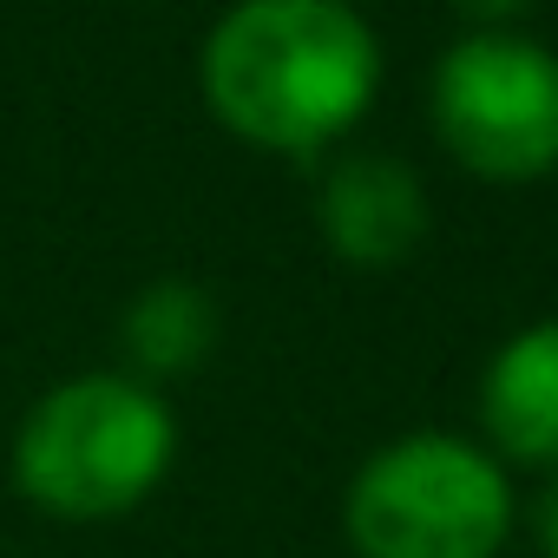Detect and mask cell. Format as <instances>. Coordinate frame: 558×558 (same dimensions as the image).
I'll use <instances>...</instances> for the list:
<instances>
[{
  "instance_id": "obj_1",
  "label": "cell",
  "mask_w": 558,
  "mask_h": 558,
  "mask_svg": "<svg viewBox=\"0 0 558 558\" xmlns=\"http://www.w3.org/2000/svg\"><path fill=\"white\" fill-rule=\"evenodd\" d=\"M197 93L230 138L310 158L375 106L381 40L349 0H236L204 34Z\"/></svg>"
},
{
  "instance_id": "obj_2",
  "label": "cell",
  "mask_w": 558,
  "mask_h": 558,
  "mask_svg": "<svg viewBox=\"0 0 558 558\" xmlns=\"http://www.w3.org/2000/svg\"><path fill=\"white\" fill-rule=\"evenodd\" d=\"M178 453V421L165 395L138 375H73L47 388L14 434V486L47 519L99 525L125 519L158 493Z\"/></svg>"
},
{
  "instance_id": "obj_3",
  "label": "cell",
  "mask_w": 558,
  "mask_h": 558,
  "mask_svg": "<svg viewBox=\"0 0 558 558\" xmlns=\"http://www.w3.org/2000/svg\"><path fill=\"white\" fill-rule=\"evenodd\" d=\"M355 558H499L512 538V480L466 434H401L362 460L342 499Z\"/></svg>"
},
{
  "instance_id": "obj_4",
  "label": "cell",
  "mask_w": 558,
  "mask_h": 558,
  "mask_svg": "<svg viewBox=\"0 0 558 558\" xmlns=\"http://www.w3.org/2000/svg\"><path fill=\"white\" fill-rule=\"evenodd\" d=\"M440 151L486 184L558 171V53L512 27L460 34L427 86Z\"/></svg>"
},
{
  "instance_id": "obj_5",
  "label": "cell",
  "mask_w": 558,
  "mask_h": 558,
  "mask_svg": "<svg viewBox=\"0 0 558 558\" xmlns=\"http://www.w3.org/2000/svg\"><path fill=\"white\" fill-rule=\"evenodd\" d=\"M316 223H323V243L342 263L388 269V263L421 250V236L434 223V204H427L414 165H401L388 151H355L323 178Z\"/></svg>"
},
{
  "instance_id": "obj_6",
  "label": "cell",
  "mask_w": 558,
  "mask_h": 558,
  "mask_svg": "<svg viewBox=\"0 0 558 558\" xmlns=\"http://www.w3.org/2000/svg\"><path fill=\"white\" fill-rule=\"evenodd\" d=\"M486 453L506 466L558 473V316L512 329L480 375Z\"/></svg>"
},
{
  "instance_id": "obj_7",
  "label": "cell",
  "mask_w": 558,
  "mask_h": 558,
  "mask_svg": "<svg viewBox=\"0 0 558 558\" xmlns=\"http://www.w3.org/2000/svg\"><path fill=\"white\" fill-rule=\"evenodd\" d=\"M217 349V303L191 283V276H158L125 310V355L138 381H171L191 375Z\"/></svg>"
},
{
  "instance_id": "obj_8",
  "label": "cell",
  "mask_w": 558,
  "mask_h": 558,
  "mask_svg": "<svg viewBox=\"0 0 558 558\" xmlns=\"http://www.w3.org/2000/svg\"><path fill=\"white\" fill-rule=\"evenodd\" d=\"M447 8L466 21V34H480V27H512L519 14H532V0H447Z\"/></svg>"
},
{
  "instance_id": "obj_9",
  "label": "cell",
  "mask_w": 558,
  "mask_h": 558,
  "mask_svg": "<svg viewBox=\"0 0 558 558\" xmlns=\"http://www.w3.org/2000/svg\"><path fill=\"white\" fill-rule=\"evenodd\" d=\"M532 532H538V551L558 558V473H551V486H545L538 506H532Z\"/></svg>"
},
{
  "instance_id": "obj_10",
  "label": "cell",
  "mask_w": 558,
  "mask_h": 558,
  "mask_svg": "<svg viewBox=\"0 0 558 558\" xmlns=\"http://www.w3.org/2000/svg\"><path fill=\"white\" fill-rule=\"evenodd\" d=\"M349 8H355V0H349Z\"/></svg>"
}]
</instances>
